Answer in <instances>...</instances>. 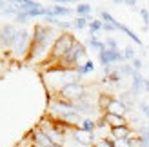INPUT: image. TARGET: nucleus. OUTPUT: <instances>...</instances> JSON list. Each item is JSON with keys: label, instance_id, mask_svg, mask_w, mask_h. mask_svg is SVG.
<instances>
[{"label": "nucleus", "instance_id": "9", "mask_svg": "<svg viewBox=\"0 0 149 147\" xmlns=\"http://www.w3.org/2000/svg\"><path fill=\"white\" fill-rule=\"evenodd\" d=\"M144 85H146V80H144V76L140 75V73H136V75L133 76V84H131V94H133V96H136V94H140V91L144 89Z\"/></svg>", "mask_w": 149, "mask_h": 147}, {"label": "nucleus", "instance_id": "29", "mask_svg": "<svg viewBox=\"0 0 149 147\" xmlns=\"http://www.w3.org/2000/svg\"><path fill=\"white\" fill-rule=\"evenodd\" d=\"M125 4H127V6H131V7H136L138 4L135 2V0H127V2H125Z\"/></svg>", "mask_w": 149, "mask_h": 147}, {"label": "nucleus", "instance_id": "5", "mask_svg": "<svg viewBox=\"0 0 149 147\" xmlns=\"http://www.w3.org/2000/svg\"><path fill=\"white\" fill-rule=\"evenodd\" d=\"M98 60L104 67H109V65H113V64H125L120 49H107V47L98 53Z\"/></svg>", "mask_w": 149, "mask_h": 147}, {"label": "nucleus", "instance_id": "13", "mask_svg": "<svg viewBox=\"0 0 149 147\" xmlns=\"http://www.w3.org/2000/svg\"><path fill=\"white\" fill-rule=\"evenodd\" d=\"M73 11L69 9V7H62V6H53L51 7V15L49 17H68V15H71Z\"/></svg>", "mask_w": 149, "mask_h": 147}, {"label": "nucleus", "instance_id": "11", "mask_svg": "<svg viewBox=\"0 0 149 147\" xmlns=\"http://www.w3.org/2000/svg\"><path fill=\"white\" fill-rule=\"evenodd\" d=\"M113 26L118 29V31L125 33V35H127V36H129V38H131L133 42H135V44H138V46H142V40H140L138 36H136V33H135V31H131V29H129L127 26H124V24H120V22H116V20H115V24H113Z\"/></svg>", "mask_w": 149, "mask_h": 147}, {"label": "nucleus", "instance_id": "30", "mask_svg": "<svg viewBox=\"0 0 149 147\" xmlns=\"http://www.w3.org/2000/svg\"><path fill=\"white\" fill-rule=\"evenodd\" d=\"M144 89H146V91L149 93V80H146V85H144Z\"/></svg>", "mask_w": 149, "mask_h": 147}, {"label": "nucleus", "instance_id": "28", "mask_svg": "<svg viewBox=\"0 0 149 147\" xmlns=\"http://www.w3.org/2000/svg\"><path fill=\"white\" fill-rule=\"evenodd\" d=\"M104 31H111V33H113V31H116V27L113 26V24H106V22H104Z\"/></svg>", "mask_w": 149, "mask_h": 147}, {"label": "nucleus", "instance_id": "20", "mask_svg": "<svg viewBox=\"0 0 149 147\" xmlns=\"http://www.w3.org/2000/svg\"><path fill=\"white\" fill-rule=\"evenodd\" d=\"M89 31H91V35H95L96 31H100V29L104 27V22L102 20H93V22H89Z\"/></svg>", "mask_w": 149, "mask_h": 147}, {"label": "nucleus", "instance_id": "12", "mask_svg": "<svg viewBox=\"0 0 149 147\" xmlns=\"http://www.w3.org/2000/svg\"><path fill=\"white\" fill-rule=\"evenodd\" d=\"M111 135H113V138H116V140H125V138H129L131 131L127 126H120V127H111Z\"/></svg>", "mask_w": 149, "mask_h": 147}, {"label": "nucleus", "instance_id": "10", "mask_svg": "<svg viewBox=\"0 0 149 147\" xmlns=\"http://www.w3.org/2000/svg\"><path fill=\"white\" fill-rule=\"evenodd\" d=\"M104 122H107L111 127H120V126H125V118L120 114H113V113H107L104 116Z\"/></svg>", "mask_w": 149, "mask_h": 147}, {"label": "nucleus", "instance_id": "15", "mask_svg": "<svg viewBox=\"0 0 149 147\" xmlns=\"http://www.w3.org/2000/svg\"><path fill=\"white\" fill-rule=\"evenodd\" d=\"M89 46H91L93 49H98V53L106 49V44H104V42H100V40L96 38L95 35H91V36H89Z\"/></svg>", "mask_w": 149, "mask_h": 147}, {"label": "nucleus", "instance_id": "16", "mask_svg": "<svg viewBox=\"0 0 149 147\" xmlns=\"http://www.w3.org/2000/svg\"><path fill=\"white\" fill-rule=\"evenodd\" d=\"M118 71H120V75H122V76L125 75V76H131V78H133V76L136 75V71L133 69V65H129V64H124V65H120V67H118Z\"/></svg>", "mask_w": 149, "mask_h": 147}, {"label": "nucleus", "instance_id": "17", "mask_svg": "<svg viewBox=\"0 0 149 147\" xmlns=\"http://www.w3.org/2000/svg\"><path fill=\"white\" fill-rule=\"evenodd\" d=\"M111 102H113V98H111L109 94H100V100H98V107H100V109H104V111H107Z\"/></svg>", "mask_w": 149, "mask_h": 147}, {"label": "nucleus", "instance_id": "25", "mask_svg": "<svg viewBox=\"0 0 149 147\" xmlns=\"http://www.w3.org/2000/svg\"><path fill=\"white\" fill-rule=\"evenodd\" d=\"M104 44H106V47H107V49H118V44H116L115 38H107Z\"/></svg>", "mask_w": 149, "mask_h": 147}, {"label": "nucleus", "instance_id": "19", "mask_svg": "<svg viewBox=\"0 0 149 147\" xmlns=\"http://www.w3.org/2000/svg\"><path fill=\"white\" fill-rule=\"evenodd\" d=\"M89 26V22H87V17H78L77 20L73 22V27L74 29H86Z\"/></svg>", "mask_w": 149, "mask_h": 147}, {"label": "nucleus", "instance_id": "18", "mask_svg": "<svg viewBox=\"0 0 149 147\" xmlns=\"http://www.w3.org/2000/svg\"><path fill=\"white\" fill-rule=\"evenodd\" d=\"M91 9H93V7L89 4H78L77 6V15H78V17H87V15L91 13Z\"/></svg>", "mask_w": 149, "mask_h": 147}, {"label": "nucleus", "instance_id": "33", "mask_svg": "<svg viewBox=\"0 0 149 147\" xmlns=\"http://www.w3.org/2000/svg\"><path fill=\"white\" fill-rule=\"evenodd\" d=\"M147 131H149V127H147Z\"/></svg>", "mask_w": 149, "mask_h": 147}, {"label": "nucleus", "instance_id": "6", "mask_svg": "<svg viewBox=\"0 0 149 147\" xmlns=\"http://www.w3.org/2000/svg\"><path fill=\"white\" fill-rule=\"evenodd\" d=\"M27 42H29V33L26 29H20L17 33V38H15V44H13V51L17 56H24L26 51H27Z\"/></svg>", "mask_w": 149, "mask_h": 147}, {"label": "nucleus", "instance_id": "27", "mask_svg": "<svg viewBox=\"0 0 149 147\" xmlns=\"http://www.w3.org/2000/svg\"><path fill=\"white\" fill-rule=\"evenodd\" d=\"M140 15H142L144 24H146V29H147V26H149V11H147V9H140Z\"/></svg>", "mask_w": 149, "mask_h": 147}, {"label": "nucleus", "instance_id": "8", "mask_svg": "<svg viewBox=\"0 0 149 147\" xmlns=\"http://www.w3.org/2000/svg\"><path fill=\"white\" fill-rule=\"evenodd\" d=\"M129 111V105L125 104V102L122 100H118V98H113V102L109 104V109H107V113H113V114H120L124 116L125 113Z\"/></svg>", "mask_w": 149, "mask_h": 147}, {"label": "nucleus", "instance_id": "32", "mask_svg": "<svg viewBox=\"0 0 149 147\" xmlns=\"http://www.w3.org/2000/svg\"><path fill=\"white\" fill-rule=\"evenodd\" d=\"M2 6H4V2H0V7H2Z\"/></svg>", "mask_w": 149, "mask_h": 147}, {"label": "nucleus", "instance_id": "31", "mask_svg": "<svg viewBox=\"0 0 149 147\" xmlns=\"http://www.w3.org/2000/svg\"><path fill=\"white\" fill-rule=\"evenodd\" d=\"M51 147H62L60 144H53V145H51Z\"/></svg>", "mask_w": 149, "mask_h": 147}, {"label": "nucleus", "instance_id": "23", "mask_svg": "<svg viewBox=\"0 0 149 147\" xmlns=\"http://www.w3.org/2000/svg\"><path fill=\"white\" fill-rule=\"evenodd\" d=\"M95 147H115V140H111V138H104V140L96 142Z\"/></svg>", "mask_w": 149, "mask_h": 147}, {"label": "nucleus", "instance_id": "4", "mask_svg": "<svg viewBox=\"0 0 149 147\" xmlns=\"http://www.w3.org/2000/svg\"><path fill=\"white\" fill-rule=\"evenodd\" d=\"M84 56H86V47L82 46L80 42H74V46L69 49V53L65 55L64 58H60V64H62L64 69H74L73 65L78 64V60L84 58Z\"/></svg>", "mask_w": 149, "mask_h": 147}, {"label": "nucleus", "instance_id": "14", "mask_svg": "<svg viewBox=\"0 0 149 147\" xmlns=\"http://www.w3.org/2000/svg\"><path fill=\"white\" fill-rule=\"evenodd\" d=\"M93 69H95V64H93L91 60H87L84 65H78V67H74V71H77V75H78V76H80V75L84 76V75H87V73H91Z\"/></svg>", "mask_w": 149, "mask_h": 147}, {"label": "nucleus", "instance_id": "21", "mask_svg": "<svg viewBox=\"0 0 149 147\" xmlns=\"http://www.w3.org/2000/svg\"><path fill=\"white\" fill-rule=\"evenodd\" d=\"M96 129V123L93 122V120H84L82 122V131H86V133H93V131Z\"/></svg>", "mask_w": 149, "mask_h": 147}, {"label": "nucleus", "instance_id": "7", "mask_svg": "<svg viewBox=\"0 0 149 147\" xmlns=\"http://www.w3.org/2000/svg\"><path fill=\"white\" fill-rule=\"evenodd\" d=\"M17 29L11 24H6L2 29H0V46L2 47H13L15 38H17Z\"/></svg>", "mask_w": 149, "mask_h": 147}, {"label": "nucleus", "instance_id": "22", "mask_svg": "<svg viewBox=\"0 0 149 147\" xmlns=\"http://www.w3.org/2000/svg\"><path fill=\"white\" fill-rule=\"evenodd\" d=\"M122 55H124V60H131V62H133V60L136 58V56H135V49H133L131 46H127V47H125Z\"/></svg>", "mask_w": 149, "mask_h": 147}, {"label": "nucleus", "instance_id": "2", "mask_svg": "<svg viewBox=\"0 0 149 147\" xmlns=\"http://www.w3.org/2000/svg\"><path fill=\"white\" fill-rule=\"evenodd\" d=\"M60 94H62L64 100L71 102V104H74V102H78V100L87 98V93L84 89V85H80L78 82H68L65 85H62Z\"/></svg>", "mask_w": 149, "mask_h": 147}, {"label": "nucleus", "instance_id": "24", "mask_svg": "<svg viewBox=\"0 0 149 147\" xmlns=\"http://www.w3.org/2000/svg\"><path fill=\"white\" fill-rule=\"evenodd\" d=\"M27 20H29V15H27V13H24V11H18V13H17V22L24 24V22H27Z\"/></svg>", "mask_w": 149, "mask_h": 147}, {"label": "nucleus", "instance_id": "3", "mask_svg": "<svg viewBox=\"0 0 149 147\" xmlns=\"http://www.w3.org/2000/svg\"><path fill=\"white\" fill-rule=\"evenodd\" d=\"M74 36L69 35V33H65L62 36H58V38L55 40L53 44V51H51V55H53V58H64L65 55L69 53V49L74 46Z\"/></svg>", "mask_w": 149, "mask_h": 147}, {"label": "nucleus", "instance_id": "26", "mask_svg": "<svg viewBox=\"0 0 149 147\" xmlns=\"http://www.w3.org/2000/svg\"><path fill=\"white\" fill-rule=\"evenodd\" d=\"M131 65H133V69H135V71L138 73L140 69H142V60H140V58H135V60L131 62Z\"/></svg>", "mask_w": 149, "mask_h": 147}, {"label": "nucleus", "instance_id": "1", "mask_svg": "<svg viewBox=\"0 0 149 147\" xmlns=\"http://www.w3.org/2000/svg\"><path fill=\"white\" fill-rule=\"evenodd\" d=\"M49 38H51V29L46 27V26H36L33 42H31V55H29V58H33L38 53H42V51L47 47Z\"/></svg>", "mask_w": 149, "mask_h": 147}]
</instances>
